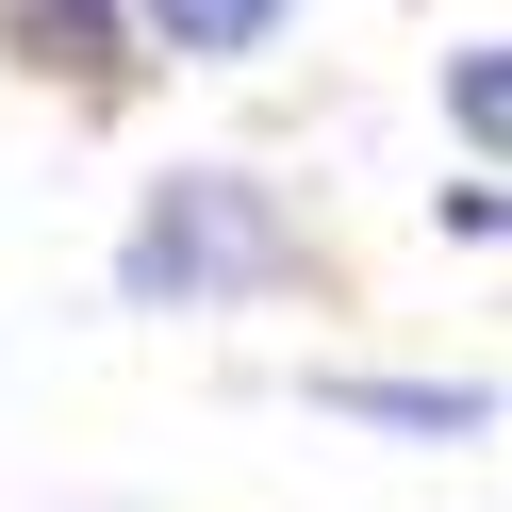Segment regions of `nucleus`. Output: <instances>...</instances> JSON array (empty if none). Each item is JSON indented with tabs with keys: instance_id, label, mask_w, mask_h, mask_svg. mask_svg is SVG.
Wrapping results in <instances>:
<instances>
[{
	"instance_id": "nucleus-1",
	"label": "nucleus",
	"mask_w": 512,
	"mask_h": 512,
	"mask_svg": "<svg viewBox=\"0 0 512 512\" xmlns=\"http://www.w3.org/2000/svg\"><path fill=\"white\" fill-rule=\"evenodd\" d=\"M281 265H298V232H281V199H265V182H232V166L166 182V199L133 215V248H116V281H133L149 314H199V298H248V281H281Z\"/></svg>"
},
{
	"instance_id": "nucleus-2",
	"label": "nucleus",
	"mask_w": 512,
	"mask_h": 512,
	"mask_svg": "<svg viewBox=\"0 0 512 512\" xmlns=\"http://www.w3.org/2000/svg\"><path fill=\"white\" fill-rule=\"evenodd\" d=\"M314 397H331V413H364V430H446V446H463V430H496V397H479V380H314Z\"/></svg>"
},
{
	"instance_id": "nucleus-3",
	"label": "nucleus",
	"mask_w": 512,
	"mask_h": 512,
	"mask_svg": "<svg viewBox=\"0 0 512 512\" xmlns=\"http://www.w3.org/2000/svg\"><path fill=\"white\" fill-rule=\"evenodd\" d=\"M17 50L67 83H133V50H116V0H17Z\"/></svg>"
},
{
	"instance_id": "nucleus-4",
	"label": "nucleus",
	"mask_w": 512,
	"mask_h": 512,
	"mask_svg": "<svg viewBox=\"0 0 512 512\" xmlns=\"http://www.w3.org/2000/svg\"><path fill=\"white\" fill-rule=\"evenodd\" d=\"M149 34H166L182 67H248V50L281 34V0H149Z\"/></svg>"
},
{
	"instance_id": "nucleus-5",
	"label": "nucleus",
	"mask_w": 512,
	"mask_h": 512,
	"mask_svg": "<svg viewBox=\"0 0 512 512\" xmlns=\"http://www.w3.org/2000/svg\"><path fill=\"white\" fill-rule=\"evenodd\" d=\"M446 116H463L479 149H512V50H463V67H446Z\"/></svg>"
}]
</instances>
